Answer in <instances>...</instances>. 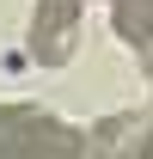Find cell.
Returning <instances> with one entry per match:
<instances>
[{
  "mask_svg": "<svg viewBox=\"0 0 153 159\" xmlns=\"http://www.w3.org/2000/svg\"><path fill=\"white\" fill-rule=\"evenodd\" d=\"M116 37L153 61V0H116Z\"/></svg>",
  "mask_w": 153,
  "mask_h": 159,
  "instance_id": "4",
  "label": "cell"
},
{
  "mask_svg": "<svg viewBox=\"0 0 153 159\" xmlns=\"http://www.w3.org/2000/svg\"><path fill=\"white\" fill-rule=\"evenodd\" d=\"M80 43V0H37L31 12V55L43 67H67Z\"/></svg>",
  "mask_w": 153,
  "mask_h": 159,
  "instance_id": "2",
  "label": "cell"
},
{
  "mask_svg": "<svg viewBox=\"0 0 153 159\" xmlns=\"http://www.w3.org/2000/svg\"><path fill=\"white\" fill-rule=\"evenodd\" d=\"M92 159H153V122L147 116H104L92 129Z\"/></svg>",
  "mask_w": 153,
  "mask_h": 159,
  "instance_id": "3",
  "label": "cell"
},
{
  "mask_svg": "<svg viewBox=\"0 0 153 159\" xmlns=\"http://www.w3.org/2000/svg\"><path fill=\"white\" fill-rule=\"evenodd\" d=\"M0 159H92V141L37 104H0Z\"/></svg>",
  "mask_w": 153,
  "mask_h": 159,
  "instance_id": "1",
  "label": "cell"
}]
</instances>
